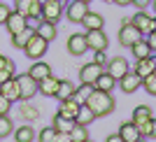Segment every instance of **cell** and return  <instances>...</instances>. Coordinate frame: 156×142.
Masks as SVG:
<instances>
[{
    "label": "cell",
    "mask_w": 156,
    "mask_h": 142,
    "mask_svg": "<svg viewBox=\"0 0 156 142\" xmlns=\"http://www.w3.org/2000/svg\"><path fill=\"white\" fill-rule=\"evenodd\" d=\"M151 116H154V112H151V107H149V105H137L135 110H133V116H130V121L140 126V123L149 121Z\"/></svg>",
    "instance_id": "cb8c5ba5"
},
{
    "label": "cell",
    "mask_w": 156,
    "mask_h": 142,
    "mask_svg": "<svg viewBox=\"0 0 156 142\" xmlns=\"http://www.w3.org/2000/svg\"><path fill=\"white\" fill-rule=\"evenodd\" d=\"M75 89H77V86L72 84V82H68V79H61L58 91H56V96H54V98H58V100H68V98L75 96Z\"/></svg>",
    "instance_id": "f1b7e54d"
},
{
    "label": "cell",
    "mask_w": 156,
    "mask_h": 142,
    "mask_svg": "<svg viewBox=\"0 0 156 142\" xmlns=\"http://www.w3.org/2000/svg\"><path fill=\"white\" fill-rule=\"evenodd\" d=\"M142 37H144V35L137 30L133 23H121V28H119V44H121V47H128V49H130L137 40H142Z\"/></svg>",
    "instance_id": "9c48e42d"
},
{
    "label": "cell",
    "mask_w": 156,
    "mask_h": 142,
    "mask_svg": "<svg viewBox=\"0 0 156 142\" xmlns=\"http://www.w3.org/2000/svg\"><path fill=\"white\" fill-rule=\"evenodd\" d=\"M114 5H119V7H128L130 5V0H112Z\"/></svg>",
    "instance_id": "bcb514c9"
},
{
    "label": "cell",
    "mask_w": 156,
    "mask_h": 142,
    "mask_svg": "<svg viewBox=\"0 0 156 142\" xmlns=\"http://www.w3.org/2000/svg\"><path fill=\"white\" fill-rule=\"evenodd\" d=\"M84 105L93 112V114H96V119H98V116L112 114V112H114V107H117V100H114V98H112V93H107V91L93 89L91 96H89V100H86Z\"/></svg>",
    "instance_id": "6da1fadb"
},
{
    "label": "cell",
    "mask_w": 156,
    "mask_h": 142,
    "mask_svg": "<svg viewBox=\"0 0 156 142\" xmlns=\"http://www.w3.org/2000/svg\"><path fill=\"white\" fill-rule=\"evenodd\" d=\"M105 142H124V140H121L119 133H112V135H107V140H105Z\"/></svg>",
    "instance_id": "ee69618b"
},
{
    "label": "cell",
    "mask_w": 156,
    "mask_h": 142,
    "mask_svg": "<svg viewBox=\"0 0 156 142\" xmlns=\"http://www.w3.org/2000/svg\"><path fill=\"white\" fill-rule=\"evenodd\" d=\"M133 5H135L137 9H142V12H144V9H147V7L151 5V0H135V2H133Z\"/></svg>",
    "instance_id": "7bdbcfd3"
},
{
    "label": "cell",
    "mask_w": 156,
    "mask_h": 142,
    "mask_svg": "<svg viewBox=\"0 0 156 142\" xmlns=\"http://www.w3.org/2000/svg\"><path fill=\"white\" fill-rule=\"evenodd\" d=\"M117 86H121V91H124V93H135V91L142 86V77H140V75H135L133 70H128L124 77L117 82Z\"/></svg>",
    "instance_id": "4fadbf2b"
},
{
    "label": "cell",
    "mask_w": 156,
    "mask_h": 142,
    "mask_svg": "<svg viewBox=\"0 0 156 142\" xmlns=\"http://www.w3.org/2000/svg\"><path fill=\"white\" fill-rule=\"evenodd\" d=\"M58 84H61V79L54 77V75H49V77H44V79L37 82V91L42 93V96H47V98H54L56 91H58Z\"/></svg>",
    "instance_id": "9a60e30c"
},
{
    "label": "cell",
    "mask_w": 156,
    "mask_h": 142,
    "mask_svg": "<svg viewBox=\"0 0 156 142\" xmlns=\"http://www.w3.org/2000/svg\"><path fill=\"white\" fill-rule=\"evenodd\" d=\"M54 142H72V140H70V133H56Z\"/></svg>",
    "instance_id": "b9f144b4"
},
{
    "label": "cell",
    "mask_w": 156,
    "mask_h": 142,
    "mask_svg": "<svg viewBox=\"0 0 156 142\" xmlns=\"http://www.w3.org/2000/svg\"><path fill=\"white\" fill-rule=\"evenodd\" d=\"M28 75H30L33 79H37V82H40V79H44V77H49V75H51V65L44 63L42 58H40V61H33Z\"/></svg>",
    "instance_id": "d6986e66"
},
{
    "label": "cell",
    "mask_w": 156,
    "mask_h": 142,
    "mask_svg": "<svg viewBox=\"0 0 156 142\" xmlns=\"http://www.w3.org/2000/svg\"><path fill=\"white\" fill-rule=\"evenodd\" d=\"M54 130H56V133H70L72 130V126H75V121H72V119H65V116H61L58 112H56V114H54Z\"/></svg>",
    "instance_id": "83f0119b"
},
{
    "label": "cell",
    "mask_w": 156,
    "mask_h": 142,
    "mask_svg": "<svg viewBox=\"0 0 156 142\" xmlns=\"http://www.w3.org/2000/svg\"><path fill=\"white\" fill-rule=\"evenodd\" d=\"M91 91H93V84H82V86H77L75 89V100H77L79 105H84L86 100H89V96H91Z\"/></svg>",
    "instance_id": "1f68e13d"
},
{
    "label": "cell",
    "mask_w": 156,
    "mask_h": 142,
    "mask_svg": "<svg viewBox=\"0 0 156 142\" xmlns=\"http://www.w3.org/2000/svg\"><path fill=\"white\" fill-rule=\"evenodd\" d=\"M105 70H107V72L112 75V77H114V79L119 82V79H121V77L126 75V72L130 70V65H128V61H126L124 56H114V58H110V61H107Z\"/></svg>",
    "instance_id": "8fae6325"
},
{
    "label": "cell",
    "mask_w": 156,
    "mask_h": 142,
    "mask_svg": "<svg viewBox=\"0 0 156 142\" xmlns=\"http://www.w3.org/2000/svg\"><path fill=\"white\" fill-rule=\"evenodd\" d=\"M130 23L137 28V30L142 33V35H147V33H151V30H156V16H151L147 9H140V12H135V16L130 19Z\"/></svg>",
    "instance_id": "52a82bcc"
},
{
    "label": "cell",
    "mask_w": 156,
    "mask_h": 142,
    "mask_svg": "<svg viewBox=\"0 0 156 142\" xmlns=\"http://www.w3.org/2000/svg\"><path fill=\"white\" fill-rule=\"evenodd\" d=\"M14 140L16 142H35V130H33L30 123H23V126H19V128L12 133Z\"/></svg>",
    "instance_id": "d4e9b609"
},
{
    "label": "cell",
    "mask_w": 156,
    "mask_h": 142,
    "mask_svg": "<svg viewBox=\"0 0 156 142\" xmlns=\"http://www.w3.org/2000/svg\"><path fill=\"white\" fill-rule=\"evenodd\" d=\"M61 16H65L63 0H47V2H42V19H44V21L58 23Z\"/></svg>",
    "instance_id": "277c9868"
},
{
    "label": "cell",
    "mask_w": 156,
    "mask_h": 142,
    "mask_svg": "<svg viewBox=\"0 0 156 142\" xmlns=\"http://www.w3.org/2000/svg\"><path fill=\"white\" fill-rule=\"evenodd\" d=\"M133 72H135V75H140L142 79L147 77V75H151V72H154V61H151V56H147V58H135Z\"/></svg>",
    "instance_id": "603a6c76"
},
{
    "label": "cell",
    "mask_w": 156,
    "mask_h": 142,
    "mask_svg": "<svg viewBox=\"0 0 156 142\" xmlns=\"http://www.w3.org/2000/svg\"><path fill=\"white\" fill-rule=\"evenodd\" d=\"M93 121H96V114H93L86 105H79V112H77V116H75V123L89 126V123H93Z\"/></svg>",
    "instance_id": "f546056e"
},
{
    "label": "cell",
    "mask_w": 156,
    "mask_h": 142,
    "mask_svg": "<svg viewBox=\"0 0 156 142\" xmlns=\"http://www.w3.org/2000/svg\"><path fill=\"white\" fill-rule=\"evenodd\" d=\"M135 142H147V137H137V140Z\"/></svg>",
    "instance_id": "681fc988"
},
{
    "label": "cell",
    "mask_w": 156,
    "mask_h": 142,
    "mask_svg": "<svg viewBox=\"0 0 156 142\" xmlns=\"http://www.w3.org/2000/svg\"><path fill=\"white\" fill-rule=\"evenodd\" d=\"M86 14H89V5L86 2H82V0H68V5H65V19L70 23H82Z\"/></svg>",
    "instance_id": "5b68a950"
},
{
    "label": "cell",
    "mask_w": 156,
    "mask_h": 142,
    "mask_svg": "<svg viewBox=\"0 0 156 142\" xmlns=\"http://www.w3.org/2000/svg\"><path fill=\"white\" fill-rule=\"evenodd\" d=\"M144 37H147V42H149V47H151V51L156 54V30L147 33V35H144Z\"/></svg>",
    "instance_id": "ab89813d"
},
{
    "label": "cell",
    "mask_w": 156,
    "mask_h": 142,
    "mask_svg": "<svg viewBox=\"0 0 156 142\" xmlns=\"http://www.w3.org/2000/svg\"><path fill=\"white\" fill-rule=\"evenodd\" d=\"M14 133V123H12V119L7 114H0V140L2 137H7V135H12Z\"/></svg>",
    "instance_id": "d6a6232c"
},
{
    "label": "cell",
    "mask_w": 156,
    "mask_h": 142,
    "mask_svg": "<svg viewBox=\"0 0 156 142\" xmlns=\"http://www.w3.org/2000/svg\"><path fill=\"white\" fill-rule=\"evenodd\" d=\"M105 68H100V65H96L91 61V63H86V65H82V70H79V82L82 84H93L98 77H100V72H103Z\"/></svg>",
    "instance_id": "5bb4252c"
},
{
    "label": "cell",
    "mask_w": 156,
    "mask_h": 142,
    "mask_svg": "<svg viewBox=\"0 0 156 142\" xmlns=\"http://www.w3.org/2000/svg\"><path fill=\"white\" fill-rule=\"evenodd\" d=\"M105 2H112V0H105Z\"/></svg>",
    "instance_id": "11a10c76"
},
{
    "label": "cell",
    "mask_w": 156,
    "mask_h": 142,
    "mask_svg": "<svg viewBox=\"0 0 156 142\" xmlns=\"http://www.w3.org/2000/svg\"><path fill=\"white\" fill-rule=\"evenodd\" d=\"M151 61H154V72H156V54H151Z\"/></svg>",
    "instance_id": "c3c4849f"
},
{
    "label": "cell",
    "mask_w": 156,
    "mask_h": 142,
    "mask_svg": "<svg viewBox=\"0 0 156 142\" xmlns=\"http://www.w3.org/2000/svg\"><path fill=\"white\" fill-rule=\"evenodd\" d=\"M142 89L149 93V96H156V72H151V75H147V77L142 79Z\"/></svg>",
    "instance_id": "836d02e7"
},
{
    "label": "cell",
    "mask_w": 156,
    "mask_h": 142,
    "mask_svg": "<svg viewBox=\"0 0 156 142\" xmlns=\"http://www.w3.org/2000/svg\"><path fill=\"white\" fill-rule=\"evenodd\" d=\"M37 2H47V0H37Z\"/></svg>",
    "instance_id": "f5cc1de1"
},
{
    "label": "cell",
    "mask_w": 156,
    "mask_h": 142,
    "mask_svg": "<svg viewBox=\"0 0 156 142\" xmlns=\"http://www.w3.org/2000/svg\"><path fill=\"white\" fill-rule=\"evenodd\" d=\"M86 42H89V49H91V51H105V49L110 47V37H107V33H105L103 28L86 30Z\"/></svg>",
    "instance_id": "ba28073f"
},
{
    "label": "cell",
    "mask_w": 156,
    "mask_h": 142,
    "mask_svg": "<svg viewBox=\"0 0 156 142\" xmlns=\"http://www.w3.org/2000/svg\"><path fill=\"white\" fill-rule=\"evenodd\" d=\"M149 7H151V12H149V14H151V16H156V0H151V5H149Z\"/></svg>",
    "instance_id": "7dc6e473"
},
{
    "label": "cell",
    "mask_w": 156,
    "mask_h": 142,
    "mask_svg": "<svg viewBox=\"0 0 156 142\" xmlns=\"http://www.w3.org/2000/svg\"><path fill=\"white\" fill-rule=\"evenodd\" d=\"M63 2H68V0H63Z\"/></svg>",
    "instance_id": "9f6ffc18"
},
{
    "label": "cell",
    "mask_w": 156,
    "mask_h": 142,
    "mask_svg": "<svg viewBox=\"0 0 156 142\" xmlns=\"http://www.w3.org/2000/svg\"><path fill=\"white\" fill-rule=\"evenodd\" d=\"M9 77H14V72H12V70H0V86L5 84Z\"/></svg>",
    "instance_id": "60d3db41"
},
{
    "label": "cell",
    "mask_w": 156,
    "mask_h": 142,
    "mask_svg": "<svg viewBox=\"0 0 156 142\" xmlns=\"http://www.w3.org/2000/svg\"><path fill=\"white\" fill-rule=\"evenodd\" d=\"M26 26H28V19L23 16V14H19L16 9H12V12H9V16H7V21H5L7 33H9V35H16V33H21Z\"/></svg>",
    "instance_id": "7c38bea8"
},
{
    "label": "cell",
    "mask_w": 156,
    "mask_h": 142,
    "mask_svg": "<svg viewBox=\"0 0 156 142\" xmlns=\"http://www.w3.org/2000/svg\"><path fill=\"white\" fill-rule=\"evenodd\" d=\"M133 2H135V0H130V5H133Z\"/></svg>",
    "instance_id": "db71d44e"
},
{
    "label": "cell",
    "mask_w": 156,
    "mask_h": 142,
    "mask_svg": "<svg viewBox=\"0 0 156 142\" xmlns=\"http://www.w3.org/2000/svg\"><path fill=\"white\" fill-rule=\"evenodd\" d=\"M82 2H86V5H89V2H91V0H82Z\"/></svg>",
    "instance_id": "f907efd6"
},
{
    "label": "cell",
    "mask_w": 156,
    "mask_h": 142,
    "mask_svg": "<svg viewBox=\"0 0 156 142\" xmlns=\"http://www.w3.org/2000/svg\"><path fill=\"white\" fill-rule=\"evenodd\" d=\"M82 26H84L86 30H98V28L105 26V19H103L98 12H89V14L84 16V21H82Z\"/></svg>",
    "instance_id": "484cf974"
},
{
    "label": "cell",
    "mask_w": 156,
    "mask_h": 142,
    "mask_svg": "<svg viewBox=\"0 0 156 142\" xmlns=\"http://www.w3.org/2000/svg\"><path fill=\"white\" fill-rule=\"evenodd\" d=\"M14 9L28 19V26H37V21L42 19V2L37 0H14Z\"/></svg>",
    "instance_id": "7a4b0ae2"
},
{
    "label": "cell",
    "mask_w": 156,
    "mask_h": 142,
    "mask_svg": "<svg viewBox=\"0 0 156 142\" xmlns=\"http://www.w3.org/2000/svg\"><path fill=\"white\" fill-rule=\"evenodd\" d=\"M9 7L5 5V2H0V26H5V21H7V16H9Z\"/></svg>",
    "instance_id": "74e56055"
},
{
    "label": "cell",
    "mask_w": 156,
    "mask_h": 142,
    "mask_svg": "<svg viewBox=\"0 0 156 142\" xmlns=\"http://www.w3.org/2000/svg\"><path fill=\"white\" fill-rule=\"evenodd\" d=\"M47 47H49V42H47L44 37H40L37 33H35V35H33V37L26 42V47H23V54H26L30 61H40V58L47 54Z\"/></svg>",
    "instance_id": "3957f363"
},
{
    "label": "cell",
    "mask_w": 156,
    "mask_h": 142,
    "mask_svg": "<svg viewBox=\"0 0 156 142\" xmlns=\"http://www.w3.org/2000/svg\"><path fill=\"white\" fill-rule=\"evenodd\" d=\"M84 142H93V140H91V137H89V140H84Z\"/></svg>",
    "instance_id": "816d5d0a"
},
{
    "label": "cell",
    "mask_w": 156,
    "mask_h": 142,
    "mask_svg": "<svg viewBox=\"0 0 156 142\" xmlns=\"http://www.w3.org/2000/svg\"><path fill=\"white\" fill-rule=\"evenodd\" d=\"M9 107H12V103H9L2 93H0V114H7V112H9Z\"/></svg>",
    "instance_id": "f35d334b"
},
{
    "label": "cell",
    "mask_w": 156,
    "mask_h": 142,
    "mask_svg": "<svg viewBox=\"0 0 156 142\" xmlns=\"http://www.w3.org/2000/svg\"><path fill=\"white\" fill-rule=\"evenodd\" d=\"M0 70H12V72H14V61L0 54Z\"/></svg>",
    "instance_id": "d590c367"
},
{
    "label": "cell",
    "mask_w": 156,
    "mask_h": 142,
    "mask_svg": "<svg viewBox=\"0 0 156 142\" xmlns=\"http://www.w3.org/2000/svg\"><path fill=\"white\" fill-rule=\"evenodd\" d=\"M0 93L9 100V103H16V100H21V93H19V84H16V77H9L5 82V84L0 86Z\"/></svg>",
    "instance_id": "e0dca14e"
},
{
    "label": "cell",
    "mask_w": 156,
    "mask_h": 142,
    "mask_svg": "<svg viewBox=\"0 0 156 142\" xmlns=\"http://www.w3.org/2000/svg\"><path fill=\"white\" fill-rule=\"evenodd\" d=\"M89 51V42H86V33H72L68 37V54L70 56H82Z\"/></svg>",
    "instance_id": "30bf717a"
},
{
    "label": "cell",
    "mask_w": 156,
    "mask_h": 142,
    "mask_svg": "<svg viewBox=\"0 0 156 142\" xmlns=\"http://www.w3.org/2000/svg\"><path fill=\"white\" fill-rule=\"evenodd\" d=\"M77 112H79V103L75 100V98L61 100V105H58V114H61V116H65V119H72V121H75Z\"/></svg>",
    "instance_id": "44dd1931"
},
{
    "label": "cell",
    "mask_w": 156,
    "mask_h": 142,
    "mask_svg": "<svg viewBox=\"0 0 156 142\" xmlns=\"http://www.w3.org/2000/svg\"><path fill=\"white\" fill-rule=\"evenodd\" d=\"M130 51H133V56L135 58H147V56H151V47H149V42H147V37H142V40H137L135 44L130 47Z\"/></svg>",
    "instance_id": "4316f807"
},
{
    "label": "cell",
    "mask_w": 156,
    "mask_h": 142,
    "mask_svg": "<svg viewBox=\"0 0 156 142\" xmlns=\"http://www.w3.org/2000/svg\"><path fill=\"white\" fill-rule=\"evenodd\" d=\"M35 35V28L33 26H26L21 33H16V35H9V42H12V47H16V49H23L26 47V42Z\"/></svg>",
    "instance_id": "7402d4cb"
},
{
    "label": "cell",
    "mask_w": 156,
    "mask_h": 142,
    "mask_svg": "<svg viewBox=\"0 0 156 142\" xmlns=\"http://www.w3.org/2000/svg\"><path fill=\"white\" fill-rule=\"evenodd\" d=\"M93 63L100 65V68H105V65H107V56H105V51H96V54H93Z\"/></svg>",
    "instance_id": "8d00e7d4"
},
{
    "label": "cell",
    "mask_w": 156,
    "mask_h": 142,
    "mask_svg": "<svg viewBox=\"0 0 156 142\" xmlns=\"http://www.w3.org/2000/svg\"><path fill=\"white\" fill-rule=\"evenodd\" d=\"M35 33H37L40 37H44L47 42H54V40H56V35H58V30H56V23H51V21H44V19H40V21H37Z\"/></svg>",
    "instance_id": "2e32d148"
},
{
    "label": "cell",
    "mask_w": 156,
    "mask_h": 142,
    "mask_svg": "<svg viewBox=\"0 0 156 142\" xmlns=\"http://www.w3.org/2000/svg\"><path fill=\"white\" fill-rule=\"evenodd\" d=\"M70 140L72 142H84L89 140V126H82V123H75L70 130Z\"/></svg>",
    "instance_id": "4dcf8cb0"
},
{
    "label": "cell",
    "mask_w": 156,
    "mask_h": 142,
    "mask_svg": "<svg viewBox=\"0 0 156 142\" xmlns=\"http://www.w3.org/2000/svg\"><path fill=\"white\" fill-rule=\"evenodd\" d=\"M119 135H121L124 142H135L137 137H142V135H140L137 123H133V121H124V123H121V126H119Z\"/></svg>",
    "instance_id": "ac0fdd59"
},
{
    "label": "cell",
    "mask_w": 156,
    "mask_h": 142,
    "mask_svg": "<svg viewBox=\"0 0 156 142\" xmlns=\"http://www.w3.org/2000/svg\"><path fill=\"white\" fill-rule=\"evenodd\" d=\"M149 140H156V119H151V130H149Z\"/></svg>",
    "instance_id": "f6af8a7d"
},
{
    "label": "cell",
    "mask_w": 156,
    "mask_h": 142,
    "mask_svg": "<svg viewBox=\"0 0 156 142\" xmlns=\"http://www.w3.org/2000/svg\"><path fill=\"white\" fill-rule=\"evenodd\" d=\"M114 86H117V79L112 77L107 70H103V72H100V77L93 82V89H98V91H107V93H112V91H114Z\"/></svg>",
    "instance_id": "ffe728a7"
},
{
    "label": "cell",
    "mask_w": 156,
    "mask_h": 142,
    "mask_svg": "<svg viewBox=\"0 0 156 142\" xmlns=\"http://www.w3.org/2000/svg\"><path fill=\"white\" fill-rule=\"evenodd\" d=\"M54 137H56L54 126H44V128L37 133V142H54Z\"/></svg>",
    "instance_id": "e575fe53"
},
{
    "label": "cell",
    "mask_w": 156,
    "mask_h": 142,
    "mask_svg": "<svg viewBox=\"0 0 156 142\" xmlns=\"http://www.w3.org/2000/svg\"><path fill=\"white\" fill-rule=\"evenodd\" d=\"M14 77H16V84H19L21 100H30V98H35V93H40V91H37V79H33L28 72H23V75H14Z\"/></svg>",
    "instance_id": "8992f818"
}]
</instances>
